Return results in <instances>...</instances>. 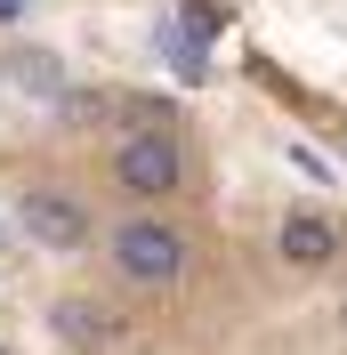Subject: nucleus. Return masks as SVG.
Wrapping results in <instances>:
<instances>
[{
    "label": "nucleus",
    "mask_w": 347,
    "mask_h": 355,
    "mask_svg": "<svg viewBox=\"0 0 347 355\" xmlns=\"http://www.w3.org/2000/svg\"><path fill=\"white\" fill-rule=\"evenodd\" d=\"M113 178H121V194H137V202H170V194H186V154L170 146V130H137V137H121Z\"/></svg>",
    "instance_id": "f257e3e1"
},
{
    "label": "nucleus",
    "mask_w": 347,
    "mask_h": 355,
    "mask_svg": "<svg viewBox=\"0 0 347 355\" xmlns=\"http://www.w3.org/2000/svg\"><path fill=\"white\" fill-rule=\"evenodd\" d=\"M17 8H24V0H0V17H17Z\"/></svg>",
    "instance_id": "423d86ee"
},
{
    "label": "nucleus",
    "mask_w": 347,
    "mask_h": 355,
    "mask_svg": "<svg viewBox=\"0 0 347 355\" xmlns=\"http://www.w3.org/2000/svg\"><path fill=\"white\" fill-rule=\"evenodd\" d=\"M113 266L130 283H178L186 275V234L162 218H121L113 226Z\"/></svg>",
    "instance_id": "f03ea898"
},
{
    "label": "nucleus",
    "mask_w": 347,
    "mask_h": 355,
    "mask_svg": "<svg viewBox=\"0 0 347 355\" xmlns=\"http://www.w3.org/2000/svg\"><path fill=\"white\" fill-rule=\"evenodd\" d=\"M57 331L89 339V347H105V323H97V307H57Z\"/></svg>",
    "instance_id": "39448f33"
},
{
    "label": "nucleus",
    "mask_w": 347,
    "mask_h": 355,
    "mask_svg": "<svg viewBox=\"0 0 347 355\" xmlns=\"http://www.w3.org/2000/svg\"><path fill=\"white\" fill-rule=\"evenodd\" d=\"M17 218H24V234H33L41 250H81L89 243V210L65 202V194H49V186H33V194L17 202Z\"/></svg>",
    "instance_id": "7ed1b4c3"
},
{
    "label": "nucleus",
    "mask_w": 347,
    "mask_h": 355,
    "mask_svg": "<svg viewBox=\"0 0 347 355\" xmlns=\"http://www.w3.org/2000/svg\"><path fill=\"white\" fill-rule=\"evenodd\" d=\"M275 250L291 266H331V250H339V234H331V218H282V234H275Z\"/></svg>",
    "instance_id": "20e7f679"
}]
</instances>
